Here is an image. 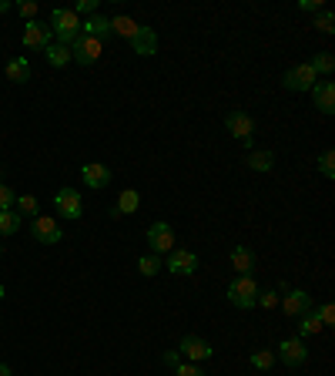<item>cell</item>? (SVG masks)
Wrapping results in <instances>:
<instances>
[{
	"label": "cell",
	"instance_id": "7",
	"mask_svg": "<svg viewBox=\"0 0 335 376\" xmlns=\"http://www.w3.org/2000/svg\"><path fill=\"white\" fill-rule=\"evenodd\" d=\"M279 306H281L285 316H302V313L312 309V296H309L305 289H285V296L279 299Z\"/></svg>",
	"mask_w": 335,
	"mask_h": 376
},
{
	"label": "cell",
	"instance_id": "16",
	"mask_svg": "<svg viewBox=\"0 0 335 376\" xmlns=\"http://www.w3.org/2000/svg\"><path fill=\"white\" fill-rule=\"evenodd\" d=\"M255 263H259V259H255V252H252L248 245H235V249H231V265H235L238 276H252V272H255Z\"/></svg>",
	"mask_w": 335,
	"mask_h": 376
},
{
	"label": "cell",
	"instance_id": "22",
	"mask_svg": "<svg viewBox=\"0 0 335 376\" xmlns=\"http://www.w3.org/2000/svg\"><path fill=\"white\" fill-rule=\"evenodd\" d=\"M245 165H248L252 171H268L272 165H275V155H272V151H248Z\"/></svg>",
	"mask_w": 335,
	"mask_h": 376
},
{
	"label": "cell",
	"instance_id": "6",
	"mask_svg": "<svg viewBox=\"0 0 335 376\" xmlns=\"http://www.w3.org/2000/svg\"><path fill=\"white\" fill-rule=\"evenodd\" d=\"M148 245H151V256H161V252H171L174 249V228L168 222H154L148 228Z\"/></svg>",
	"mask_w": 335,
	"mask_h": 376
},
{
	"label": "cell",
	"instance_id": "37",
	"mask_svg": "<svg viewBox=\"0 0 335 376\" xmlns=\"http://www.w3.org/2000/svg\"><path fill=\"white\" fill-rule=\"evenodd\" d=\"M94 10H97V3H94V0H81V3H77V17H81V14H94Z\"/></svg>",
	"mask_w": 335,
	"mask_h": 376
},
{
	"label": "cell",
	"instance_id": "31",
	"mask_svg": "<svg viewBox=\"0 0 335 376\" xmlns=\"http://www.w3.org/2000/svg\"><path fill=\"white\" fill-rule=\"evenodd\" d=\"M14 202H17V195H14V188H7L3 182H0V212H7V208H14Z\"/></svg>",
	"mask_w": 335,
	"mask_h": 376
},
{
	"label": "cell",
	"instance_id": "19",
	"mask_svg": "<svg viewBox=\"0 0 335 376\" xmlns=\"http://www.w3.org/2000/svg\"><path fill=\"white\" fill-rule=\"evenodd\" d=\"M81 175H84V185H88V188H104L108 182H111V171L104 169L101 162H91V165H84V171H81Z\"/></svg>",
	"mask_w": 335,
	"mask_h": 376
},
{
	"label": "cell",
	"instance_id": "30",
	"mask_svg": "<svg viewBox=\"0 0 335 376\" xmlns=\"http://www.w3.org/2000/svg\"><path fill=\"white\" fill-rule=\"evenodd\" d=\"M318 171H322L325 178H332L335 175V155L332 151H322V158H318Z\"/></svg>",
	"mask_w": 335,
	"mask_h": 376
},
{
	"label": "cell",
	"instance_id": "23",
	"mask_svg": "<svg viewBox=\"0 0 335 376\" xmlns=\"http://www.w3.org/2000/svg\"><path fill=\"white\" fill-rule=\"evenodd\" d=\"M298 320H302V322H298V333H302V336H312V333H318V329H322V320H318L316 306H312L309 313H302Z\"/></svg>",
	"mask_w": 335,
	"mask_h": 376
},
{
	"label": "cell",
	"instance_id": "13",
	"mask_svg": "<svg viewBox=\"0 0 335 376\" xmlns=\"http://www.w3.org/2000/svg\"><path fill=\"white\" fill-rule=\"evenodd\" d=\"M312 101H316V108L322 114H332L335 111V84L332 81H316V88H312Z\"/></svg>",
	"mask_w": 335,
	"mask_h": 376
},
{
	"label": "cell",
	"instance_id": "12",
	"mask_svg": "<svg viewBox=\"0 0 335 376\" xmlns=\"http://www.w3.org/2000/svg\"><path fill=\"white\" fill-rule=\"evenodd\" d=\"M31 232H34V239L44 245H54L60 242V226H57L51 215H38L34 222H31Z\"/></svg>",
	"mask_w": 335,
	"mask_h": 376
},
{
	"label": "cell",
	"instance_id": "14",
	"mask_svg": "<svg viewBox=\"0 0 335 376\" xmlns=\"http://www.w3.org/2000/svg\"><path fill=\"white\" fill-rule=\"evenodd\" d=\"M131 47H134V54H141V57L158 54V34H154V27H141L134 34V40H131Z\"/></svg>",
	"mask_w": 335,
	"mask_h": 376
},
{
	"label": "cell",
	"instance_id": "41",
	"mask_svg": "<svg viewBox=\"0 0 335 376\" xmlns=\"http://www.w3.org/2000/svg\"><path fill=\"white\" fill-rule=\"evenodd\" d=\"M7 10H10V3H7V0H0V14H7Z\"/></svg>",
	"mask_w": 335,
	"mask_h": 376
},
{
	"label": "cell",
	"instance_id": "35",
	"mask_svg": "<svg viewBox=\"0 0 335 376\" xmlns=\"http://www.w3.org/2000/svg\"><path fill=\"white\" fill-rule=\"evenodd\" d=\"M174 376H205V373H202V366H195V363H178V366H174Z\"/></svg>",
	"mask_w": 335,
	"mask_h": 376
},
{
	"label": "cell",
	"instance_id": "29",
	"mask_svg": "<svg viewBox=\"0 0 335 376\" xmlns=\"http://www.w3.org/2000/svg\"><path fill=\"white\" fill-rule=\"evenodd\" d=\"M272 363H275V353H272V350H261V353L252 357V366H255V370H272Z\"/></svg>",
	"mask_w": 335,
	"mask_h": 376
},
{
	"label": "cell",
	"instance_id": "18",
	"mask_svg": "<svg viewBox=\"0 0 335 376\" xmlns=\"http://www.w3.org/2000/svg\"><path fill=\"white\" fill-rule=\"evenodd\" d=\"M138 205H141V195H138V188H124V191H121V198H117V205L111 208V219L131 215V212H138Z\"/></svg>",
	"mask_w": 335,
	"mask_h": 376
},
{
	"label": "cell",
	"instance_id": "27",
	"mask_svg": "<svg viewBox=\"0 0 335 376\" xmlns=\"http://www.w3.org/2000/svg\"><path fill=\"white\" fill-rule=\"evenodd\" d=\"M14 212H17V215H34V219H38V198H34V195H20L17 202H14Z\"/></svg>",
	"mask_w": 335,
	"mask_h": 376
},
{
	"label": "cell",
	"instance_id": "11",
	"mask_svg": "<svg viewBox=\"0 0 335 376\" xmlns=\"http://www.w3.org/2000/svg\"><path fill=\"white\" fill-rule=\"evenodd\" d=\"M168 269H171L174 276H191V272L198 269V256L188 252V249H171V252H168Z\"/></svg>",
	"mask_w": 335,
	"mask_h": 376
},
{
	"label": "cell",
	"instance_id": "5",
	"mask_svg": "<svg viewBox=\"0 0 335 376\" xmlns=\"http://www.w3.org/2000/svg\"><path fill=\"white\" fill-rule=\"evenodd\" d=\"M224 128H228V134H235L238 141H245V145H252V134H255V118L245 111H231L228 118H224Z\"/></svg>",
	"mask_w": 335,
	"mask_h": 376
},
{
	"label": "cell",
	"instance_id": "21",
	"mask_svg": "<svg viewBox=\"0 0 335 376\" xmlns=\"http://www.w3.org/2000/svg\"><path fill=\"white\" fill-rule=\"evenodd\" d=\"M7 81H14V84H24V81H31V64L24 61V57H14V61H7Z\"/></svg>",
	"mask_w": 335,
	"mask_h": 376
},
{
	"label": "cell",
	"instance_id": "38",
	"mask_svg": "<svg viewBox=\"0 0 335 376\" xmlns=\"http://www.w3.org/2000/svg\"><path fill=\"white\" fill-rule=\"evenodd\" d=\"M302 10H322V0H302Z\"/></svg>",
	"mask_w": 335,
	"mask_h": 376
},
{
	"label": "cell",
	"instance_id": "24",
	"mask_svg": "<svg viewBox=\"0 0 335 376\" xmlns=\"http://www.w3.org/2000/svg\"><path fill=\"white\" fill-rule=\"evenodd\" d=\"M141 27L134 24L131 17H114L111 20V34H117V38H128V40H134V34H138Z\"/></svg>",
	"mask_w": 335,
	"mask_h": 376
},
{
	"label": "cell",
	"instance_id": "33",
	"mask_svg": "<svg viewBox=\"0 0 335 376\" xmlns=\"http://www.w3.org/2000/svg\"><path fill=\"white\" fill-rule=\"evenodd\" d=\"M316 313H318V320H322V329H325V326H335V309H332V302L318 306Z\"/></svg>",
	"mask_w": 335,
	"mask_h": 376
},
{
	"label": "cell",
	"instance_id": "36",
	"mask_svg": "<svg viewBox=\"0 0 335 376\" xmlns=\"http://www.w3.org/2000/svg\"><path fill=\"white\" fill-rule=\"evenodd\" d=\"M259 302L261 309H275L279 306V292H259Z\"/></svg>",
	"mask_w": 335,
	"mask_h": 376
},
{
	"label": "cell",
	"instance_id": "32",
	"mask_svg": "<svg viewBox=\"0 0 335 376\" xmlns=\"http://www.w3.org/2000/svg\"><path fill=\"white\" fill-rule=\"evenodd\" d=\"M316 27L322 31V34H332V31H335V17L329 14V10H322V14L316 17Z\"/></svg>",
	"mask_w": 335,
	"mask_h": 376
},
{
	"label": "cell",
	"instance_id": "9",
	"mask_svg": "<svg viewBox=\"0 0 335 376\" xmlns=\"http://www.w3.org/2000/svg\"><path fill=\"white\" fill-rule=\"evenodd\" d=\"M54 205H57V215H64V219H81V212H84L81 191H74V188H60Z\"/></svg>",
	"mask_w": 335,
	"mask_h": 376
},
{
	"label": "cell",
	"instance_id": "39",
	"mask_svg": "<svg viewBox=\"0 0 335 376\" xmlns=\"http://www.w3.org/2000/svg\"><path fill=\"white\" fill-rule=\"evenodd\" d=\"M165 363H168V366H178V363H181V359H178V353H174V350H171V353H165Z\"/></svg>",
	"mask_w": 335,
	"mask_h": 376
},
{
	"label": "cell",
	"instance_id": "42",
	"mask_svg": "<svg viewBox=\"0 0 335 376\" xmlns=\"http://www.w3.org/2000/svg\"><path fill=\"white\" fill-rule=\"evenodd\" d=\"M0 299H3V285H0Z\"/></svg>",
	"mask_w": 335,
	"mask_h": 376
},
{
	"label": "cell",
	"instance_id": "10",
	"mask_svg": "<svg viewBox=\"0 0 335 376\" xmlns=\"http://www.w3.org/2000/svg\"><path fill=\"white\" fill-rule=\"evenodd\" d=\"M275 357H279L285 366H302V363L309 359V350H305V343H302V339H281Z\"/></svg>",
	"mask_w": 335,
	"mask_h": 376
},
{
	"label": "cell",
	"instance_id": "15",
	"mask_svg": "<svg viewBox=\"0 0 335 376\" xmlns=\"http://www.w3.org/2000/svg\"><path fill=\"white\" fill-rule=\"evenodd\" d=\"M81 34H88V38L101 40L104 44V38H111V20L101 17V14H91V17L81 24Z\"/></svg>",
	"mask_w": 335,
	"mask_h": 376
},
{
	"label": "cell",
	"instance_id": "2",
	"mask_svg": "<svg viewBox=\"0 0 335 376\" xmlns=\"http://www.w3.org/2000/svg\"><path fill=\"white\" fill-rule=\"evenodd\" d=\"M51 34H57V44H74V38L81 34V17H77L74 10H67V7H60L51 14Z\"/></svg>",
	"mask_w": 335,
	"mask_h": 376
},
{
	"label": "cell",
	"instance_id": "1",
	"mask_svg": "<svg viewBox=\"0 0 335 376\" xmlns=\"http://www.w3.org/2000/svg\"><path fill=\"white\" fill-rule=\"evenodd\" d=\"M259 282L252 279V276H235L231 285H228V302L231 306H238V309H255L259 306Z\"/></svg>",
	"mask_w": 335,
	"mask_h": 376
},
{
	"label": "cell",
	"instance_id": "25",
	"mask_svg": "<svg viewBox=\"0 0 335 376\" xmlns=\"http://www.w3.org/2000/svg\"><path fill=\"white\" fill-rule=\"evenodd\" d=\"M17 228H20V215L14 212V208L0 212V235H3V239H10V235H14Z\"/></svg>",
	"mask_w": 335,
	"mask_h": 376
},
{
	"label": "cell",
	"instance_id": "20",
	"mask_svg": "<svg viewBox=\"0 0 335 376\" xmlns=\"http://www.w3.org/2000/svg\"><path fill=\"white\" fill-rule=\"evenodd\" d=\"M44 57H47L51 68H67V64L74 61V57H71V47H67V44H54V40L44 47Z\"/></svg>",
	"mask_w": 335,
	"mask_h": 376
},
{
	"label": "cell",
	"instance_id": "28",
	"mask_svg": "<svg viewBox=\"0 0 335 376\" xmlns=\"http://www.w3.org/2000/svg\"><path fill=\"white\" fill-rule=\"evenodd\" d=\"M138 269H141V276H158V272H161V263H158V256H141V259H138Z\"/></svg>",
	"mask_w": 335,
	"mask_h": 376
},
{
	"label": "cell",
	"instance_id": "8",
	"mask_svg": "<svg viewBox=\"0 0 335 376\" xmlns=\"http://www.w3.org/2000/svg\"><path fill=\"white\" fill-rule=\"evenodd\" d=\"M47 44H51V27H47L44 20H27V24H24V47L44 51Z\"/></svg>",
	"mask_w": 335,
	"mask_h": 376
},
{
	"label": "cell",
	"instance_id": "3",
	"mask_svg": "<svg viewBox=\"0 0 335 376\" xmlns=\"http://www.w3.org/2000/svg\"><path fill=\"white\" fill-rule=\"evenodd\" d=\"M316 71H312V64H295V68H288L285 77H281V84L288 88V91H312L316 88Z\"/></svg>",
	"mask_w": 335,
	"mask_h": 376
},
{
	"label": "cell",
	"instance_id": "40",
	"mask_svg": "<svg viewBox=\"0 0 335 376\" xmlns=\"http://www.w3.org/2000/svg\"><path fill=\"white\" fill-rule=\"evenodd\" d=\"M0 376H10V366L7 363H0Z\"/></svg>",
	"mask_w": 335,
	"mask_h": 376
},
{
	"label": "cell",
	"instance_id": "17",
	"mask_svg": "<svg viewBox=\"0 0 335 376\" xmlns=\"http://www.w3.org/2000/svg\"><path fill=\"white\" fill-rule=\"evenodd\" d=\"M181 353H185L188 359H195V363H202V359L211 357V343L202 336H185L181 339Z\"/></svg>",
	"mask_w": 335,
	"mask_h": 376
},
{
	"label": "cell",
	"instance_id": "4",
	"mask_svg": "<svg viewBox=\"0 0 335 376\" xmlns=\"http://www.w3.org/2000/svg\"><path fill=\"white\" fill-rule=\"evenodd\" d=\"M101 51H104V44L101 40H94V38H88V34H77L74 38V44H71V57H74L77 64H94L97 57H101Z\"/></svg>",
	"mask_w": 335,
	"mask_h": 376
},
{
	"label": "cell",
	"instance_id": "26",
	"mask_svg": "<svg viewBox=\"0 0 335 376\" xmlns=\"http://www.w3.org/2000/svg\"><path fill=\"white\" fill-rule=\"evenodd\" d=\"M309 64H312V71H316V75H332V71H335V57L329 54V51L316 54L312 61H309Z\"/></svg>",
	"mask_w": 335,
	"mask_h": 376
},
{
	"label": "cell",
	"instance_id": "34",
	"mask_svg": "<svg viewBox=\"0 0 335 376\" xmlns=\"http://www.w3.org/2000/svg\"><path fill=\"white\" fill-rule=\"evenodd\" d=\"M17 10L24 20H38V3H34V0H20Z\"/></svg>",
	"mask_w": 335,
	"mask_h": 376
}]
</instances>
